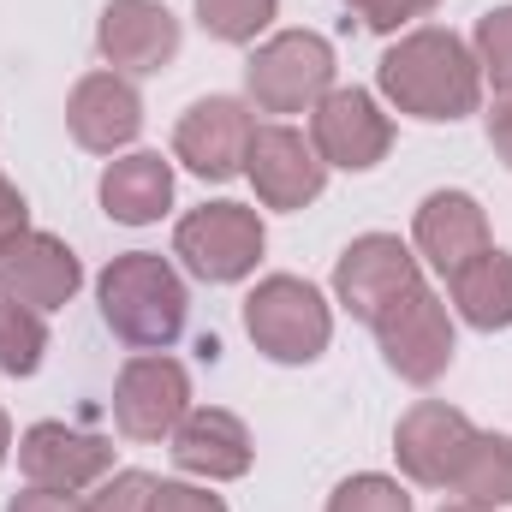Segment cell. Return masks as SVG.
I'll list each match as a JSON object with an SVG mask.
<instances>
[{"label": "cell", "mask_w": 512, "mask_h": 512, "mask_svg": "<svg viewBox=\"0 0 512 512\" xmlns=\"http://www.w3.org/2000/svg\"><path fill=\"white\" fill-rule=\"evenodd\" d=\"M376 84H382V96L399 114L429 120V126H453V120L477 114V102H483L477 54L453 30H435V24L405 30L387 48L382 66H376Z\"/></svg>", "instance_id": "cell-1"}, {"label": "cell", "mask_w": 512, "mask_h": 512, "mask_svg": "<svg viewBox=\"0 0 512 512\" xmlns=\"http://www.w3.org/2000/svg\"><path fill=\"white\" fill-rule=\"evenodd\" d=\"M96 298H102V322L137 352H167L185 334L191 292H185L179 268L155 251L114 256L96 280Z\"/></svg>", "instance_id": "cell-2"}, {"label": "cell", "mask_w": 512, "mask_h": 512, "mask_svg": "<svg viewBox=\"0 0 512 512\" xmlns=\"http://www.w3.org/2000/svg\"><path fill=\"white\" fill-rule=\"evenodd\" d=\"M245 334L274 364H316L328 352V340H334V310H328V298L310 280L268 274L245 298Z\"/></svg>", "instance_id": "cell-3"}, {"label": "cell", "mask_w": 512, "mask_h": 512, "mask_svg": "<svg viewBox=\"0 0 512 512\" xmlns=\"http://www.w3.org/2000/svg\"><path fill=\"white\" fill-rule=\"evenodd\" d=\"M245 90L262 114H310L334 90V48L316 30L268 36L245 66Z\"/></svg>", "instance_id": "cell-4"}, {"label": "cell", "mask_w": 512, "mask_h": 512, "mask_svg": "<svg viewBox=\"0 0 512 512\" xmlns=\"http://www.w3.org/2000/svg\"><path fill=\"white\" fill-rule=\"evenodd\" d=\"M262 245H268V233H262L256 209H245V203H203L173 227V256L209 286L245 280L262 262Z\"/></svg>", "instance_id": "cell-5"}, {"label": "cell", "mask_w": 512, "mask_h": 512, "mask_svg": "<svg viewBox=\"0 0 512 512\" xmlns=\"http://www.w3.org/2000/svg\"><path fill=\"white\" fill-rule=\"evenodd\" d=\"M423 286V274H417V256L411 245H399L393 233H364V239H352L340 262H334V298L358 316V322H382L393 304H405L411 292Z\"/></svg>", "instance_id": "cell-6"}, {"label": "cell", "mask_w": 512, "mask_h": 512, "mask_svg": "<svg viewBox=\"0 0 512 512\" xmlns=\"http://www.w3.org/2000/svg\"><path fill=\"white\" fill-rule=\"evenodd\" d=\"M376 340H382V358L387 370L399 376V382L411 387H429L447 376V364H453V316H447V304L429 292V286H417L405 304H393L382 322H376Z\"/></svg>", "instance_id": "cell-7"}, {"label": "cell", "mask_w": 512, "mask_h": 512, "mask_svg": "<svg viewBox=\"0 0 512 512\" xmlns=\"http://www.w3.org/2000/svg\"><path fill=\"white\" fill-rule=\"evenodd\" d=\"M191 411V376L167 352L131 358L114 382V423L126 441H173V429Z\"/></svg>", "instance_id": "cell-8"}, {"label": "cell", "mask_w": 512, "mask_h": 512, "mask_svg": "<svg viewBox=\"0 0 512 512\" xmlns=\"http://www.w3.org/2000/svg\"><path fill=\"white\" fill-rule=\"evenodd\" d=\"M256 120L239 96H203L185 108V120L173 131V155L197 173V179H239L245 155H251Z\"/></svg>", "instance_id": "cell-9"}, {"label": "cell", "mask_w": 512, "mask_h": 512, "mask_svg": "<svg viewBox=\"0 0 512 512\" xmlns=\"http://www.w3.org/2000/svg\"><path fill=\"white\" fill-rule=\"evenodd\" d=\"M471 435H477V423H471L459 405H447V399H417V405L399 417V429H393V459H399V471H405L411 483L447 489L453 471H459V459H465V447H471Z\"/></svg>", "instance_id": "cell-10"}, {"label": "cell", "mask_w": 512, "mask_h": 512, "mask_svg": "<svg viewBox=\"0 0 512 512\" xmlns=\"http://www.w3.org/2000/svg\"><path fill=\"white\" fill-rule=\"evenodd\" d=\"M18 471L30 489H54V495H84L90 483H102L114 471V447L102 435H84L72 423H30L18 441Z\"/></svg>", "instance_id": "cell-11"}, {"label": "cell", "mask_w": 512, "mask_h": 512, "mask_svg": "<svg viewBox=\"0 0 512 512\" xmlns=\"http://www.w3.org/2000/svg\"><path fill=\"white\" fill-rule=\"evenodd\" d=\"M310 143L328 167H346V173H370L393 149V120L376 108L370 90H328L316 108H310Z\"/></svg>", "instance_id": "cell-12"}, {"label": "cell", "mask_w": 512, "mask_h": 512, "mask_svg": "<svg viewBox=\"0 0 512 512\" xmlns=\"http://www.w3.org/2000/svg\"><path fill=\"white\" fill-rule=\"evenodd\" d=\"M245 179L256 185V197L268 209H310L328 185V161L316 155V143L298 126H256Z\"/></svg>", "instance_id": "cell-13"}, {"label": "cell", "mask_w": 512, "mask_h": 512, "mask_svg": "<svg viewBox=\"0 0 512 512\" xmlns=\"http://www.w3.org/2000/svg\"><path fill=\"white\" fill-rule=\"evenodd\" d=\"M179 18L161 6V0H108L102 6V24H96V48L114 72H131V78H149L161 66L179 60Z\"/></svg>", "instance_id": "cell-14"}, {"label": "cell", "mask_w": 512, "mask_h": 512, "mask_svg": "<svg viewBox=\"0 0 512 512\" xmlns=\"http://www.w3.org/2000/svg\"><path fill=\"white\" fill-rule=\"evenodd\" d=\"M78 286H84V262L54 233H24L0 251V298L6 304H24V310L48 316V310L72 304Z\"/></svg>", "instance_id": "cell-15"}, {"label": "cell", "mask_w": 512, "mask_h": 512, "mask_svg": "<svg viewBox=\"0 0 512 512\" xmlns=\"http://www.w3.org/2000/svg\"><path fill=\"white\" fill-rule=\"evenodd\" d=\"M66 131L90 155H120L143 131V96L131 90L126 72H90V78H78V90L66 102Z\"/></svg>", "instance_id": "cell-16"}, {"label": "cell", "mask_w": 512, "mask_h": 512, "mask_svg": "<svg viewBox=\"0 0 512 512\" xmlns=\"http://www.w3.org/2000/svg\"><path fill=\"white\" fill-rule=\"evenodd\" d=\"M173 465L203 483H239L251 471V429L221 405H197L173 429Z\"/></svg>", "instance_id": "cell-17"}, {"label": "cell", "mask_w": 512, "mask_h": 512, "mask_svg": "<svg viewBox=\"0 0 512 512\" xmlns=\"http://www.w3.org/2000/svg\"><path fill=\"white\" fill-rule=\"evenodd\" d=\"M411 233H417V251L429 256L441 274H459L471 256L489 251V215H483V203L465 197V191H435V197H423Z\"/></svg>", "instance_id": "cell-18"}, {"label": "cell", "mask_w": 512, "mask_h": 512, "mask_svg": "<svg viewBox=\"0 0 512 512\" xmlns=\"http://www.w3.org/2000/svg\"><path fill=\"white\" fill-rule=\"evenodd\" d=\"M102 209L120 227H149L173 209V167L155 149H131L102 173Z\"/></svg>", "instance_id": "cell-19"}, {"label": "cell", "mask_w": 512, "mask_h": 512, "mask_svg": "<svg viewBox=\"0 0 512 512\" xmlns=\"http://www.w3.org/2000/svg\"><path fill=\"white\" fill-rule=\"evenodd\" d=\"M447 292H453V310L483 328V334H501L512 328V256L507 251H489L471 256L459 274H447Z\"/></svg>", "instance_id": "cell-20"}, {"label": "cell", "mask_w": 512, "mask_h": 512, "mask_svg": "<svg viewBox=\"0 0 512 512\" xmlns=\"http://www.w3.org/2000/svg\"><path fill=\"white\" fill-rule=\"evenodd\" d=\"M447 489H453L465 507H489V512L512 507V435H483V429H477Z\"/></svg>", "instance_id": "cell-21"}, {"label": "cell", "mask_w": 512, "mask_h": 512, "mask_svg": "<svg viewBox=\"0 0 512 512\" xmlns=\"http://www.w3.org/2000/svg\"><path fill=\"white\" fill-rule=\"evenodd\" d=\"M42 352H48L42 310H24V304H6L0 298V370L6 376H36L42 370Z\"/></svg>", "instance_id": "cell-22"}, {"label": "cell", "mask_w": 512, "mask_h": 512, "mask_svg": "<svg viewBox=\"0 0 512 512\" xmlns=\"http://www.w3.org/2000/svg\"><path fill=\"white\" fill-rule=\"evenodd\" d=\"M274 12H280V0H197V24L215 42H233V48L256 42L274 24Z\"/></svg>", "instance_id": "cell-23"}, {"label": "cell", "mask_w": 512, "mask_h": 512, "mask_svg": "<svg viewBox=\"0 0 512 512\" xmlns=\"http://www.w3.org/2000/svg\"><path fill=\"white\" fill-rule=\"evenodd\" d=\"M477 66H483V78L512 96V6H495V12H483L477 18Z\"/></svg>", "instance_id": "cell-24"}, {"label": "cell", "mask_w": 512, "mask_h": 512, "mask_svg": "<svg viewBox=\"0 0 512 512\" xmlns=\"http://www.w3.org/2000/svg\"><path fill=\"white\" fill-rule=\"evenodd\" d=\"M328 512H411V495H405L393 477L364 471V477H346V483L328 495Z\"/></svg>", "instance_id": "cell-25"}, {"label": "cell", "mask_w": 512, "mask_h": 512, "mask_svg": "<svg viewBox=\"0 0 512 512\" xmlns=\"http://www.w3.org/2000/svg\"><path fill=\"white\" fill-rule=\"evenodd\" d=\"M155 477L149 471H114L102 477V489L84 501V512H155Z\"/></svg>", "instance_id": "cell-26"}, {"label": "cell", "mask_w": 512, "mask_h": 512, "mask_svg": "<svg viewBox=\"0 0 512 512\" xmlns=\"http://www.w3.org/2000/svg\"><path fill=\"white\" fill-rule=\"evenodd\" d=\"M358 18H364V30H399V24H411V18H423V12H435L441 0H346Z\"/></svg>", "instance_id": "cell-27"}, {"label": "cell", "mask_w": 512, "mask_h": 512, "mask_svg": "<svg viewBox=\"0 0 512 512\" xmlns=\"http://www.w3.org/2000/svg\"><path fill=\"white\" fill-rule=\"evenodd\" d=\"M155 512H227V501L197 489V483H161L155 489Z\"/></svg>", "instance_id": "cell-28"}, {"label": "cell", "mask_w": 512, "mask_h": 512, "mask_svg": "<svg viewBox=\"0 0 512 512\" xmlns=\"http://www.w3.org/2000/svg\"><path fill=\"white\" fill-rule=\"evenodd\" d=\"M30 233V203H24V191L0 173V251L12 245V239H24Z\"/></svg>", "instance_id": "cell-29"}, {"label": "cell", "mask_w": 512, "mask_h": 512, "mask_svg": "<svg viewBox=\"0 0 512 512\" xmlns=\"http://www.w3.org/2000/svg\"><path fill=\"white\" fill-rule=\"evenodd\" d=\"M6 512H84L78 495H54V489H24V495H12Z\"/></svg>", "instance_id": "cell-30"}, {"label": "cell", "mask_w": 512, "mask_h": 512, "mask_svg": "<svg viewBox=\"0 0 512 512\" xmlns=\"http://www.w3.org/2000/svg\"><path fill=\"white\" fill-rule=\"evenodd\" d=\"M489 143H495V155L512 167V96H501V102L489 108Z\"/></svg>", "instance_id": "cell-31"}, {"label": "cell", "mask_w": 512, "mask_h": 512, "mask_svg": "<svg viewBox=\"0 0 512 512\" xmlns=\"http://www.w3.org/2000/svg\"><path fill=\"white\" fill-rule=\"evenodd\" d=\"M6 453H12V423H6V411H0V465H6Z\"/></svg>", "instance_id": "cell-32"}, {"label": "cell", "mask_w": 512, "mask_h": 512, "mask_svg": "<svg viewBox=\"0 0 512 512\" xmlns=\"http://www.w3.org/2000/svg\"><path fill=\"white\" fill-rule=\"evenodd\" d=\"M441 512H489V507H465V501H453V507H441Z\"/></svg>", "instance_id": "cell-33"}]
</instances>
